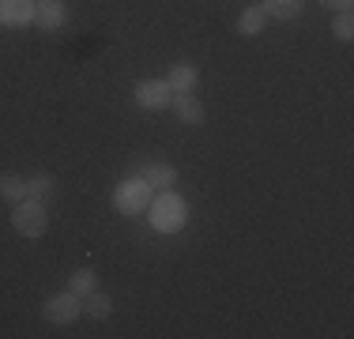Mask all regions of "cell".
<instances>
[{"label": "cell", "mask_w": 354, "mask_h": 339, "mask_svg": "<svg viewBox=\"0 0 354 339\" xmlns=\"http://www.w3.org/2000/svg\"><path fill=\"white\" fill-rule=\"evenodd\" d=\"M147 215H151V230L155 234H181L185 226H189V200L177 189L155 192Z\"/></svg>", "instance_id": "obj_1"}, {"label": "cell", "mask_w": 354, "mask_h": 339, "mask_svg": "<svg viewBox=\"0 0 354 339\" xmlns=\"http://www.w3.org/2000/svg\"><path fill=\"white\" fill-rule=\"evenodd\" d=\"M151 185L143 181L140 174H129V177H121L117 181V189H113V208L121 211V215H143V211L151 208Z\"/></svg>", "instance_id": "obj_2"}, {"label": "cell", "mask_w": 354, "mask_h": 339, "mask_svg": "<svg viewBox=\"0 0 354 339\" xmlns=\"http://www.w3.org/2000/svg\"><path fill=\"white\" fill-rule=\"evenodd\" d=\"M12 226H15V234L19 237H27V241H38L41 234L49 230V211H46V203H38V200H19V203H12Z\"/></svg>", "instance_id": "obj_3"}, {"label": "cell", "mask_w": 354, "mask_h": 339, "mask_svg": "<svg viewBox=\"0 0 354 339\" xmlns=\"http://www.w3.org/2000/svg\"><path fill=\"white\" fill-rule=\"evenodd\" d=\"M41 317L49 320L53 328H68L83 317V298H75L72 291H57L41 302Z\"/></svg>", "instance_id": "obj_4"}, {"label": "cell", "mask_w": 354, "mask_h": 339, "mask_svg": "<svg viewBox=\"0 0 354 339\" xmlns=\"http://www.w3.org/2000/svg\"><path fill=\"white\" fill-rule=\"evenodd\" d=\"M170 83L162 80V75H151V80H140L136 87H132V102H136L140 109H147V113H158V109H170Z\"/></svg>", "instance_id": "obj_5"}, {"label": "cell", "mask_w": 354, "mask_h": 339, "mask_svg": "<svg viewBox=\"0 0 354 339\" xmlns=\"http://www.w3.org/2000/svg\"><path fill=\"white\" fill-rule=\"evenodd\" d=\"M136 174L143 181L151 185V192H166V189H177V181H181V174H177L174 163H166V158H151V163H143Z\"/></svg>", "instance_id": "obj_6"}, {"label": "cell", "mask_w": 354, "mask_h": 339, "mask_svg": "<svg viewBox=\"0 0 354 339\" xmlns=\"http://www.w3.org/2000/svg\"><path fill=\"white\" fill-rule=\"evenodd\" d=\"M170 109L181 125H204V117H207V106L196 98V91H177L170 98Z\"/></svg>", "instance_id": "obj_7"}, {"label": "cell", "mask_w": 354, "mask_h": 339, "mask_svg": "<svg viewBox=\"0 0 354 339\" xmlns=\"http://www.w3.org/2000/svg\"><path fill=\"white\" fill-rule=\"evenodd\" d=\"M68 23V0H35V27L61 30Z\"/></svg>", "instance_id": "obj_8"}, {"label": "cell", "mask_w": 354, "mask_h": 339, "mask_svg": "<svg viewBox=\"0 0 354 339\" xmlns=\"http://www.w3.org/2000/svg\"><path fill=\"white\" fill-rule=\"evenodd\" d=\"M35 23V0H0V27L19 30Z\"/></svg>", "instance_id": "obj_9"}, {"label": "cell", "mask_w": 354, "mask_h": 339, "mask_svg": "<svg viewBox=\"0 0 354 339\" xmlns=\"http://www.w3.org/2000/svg\"><path fill=\"white\" fill-rule=\"evenodd\" d=\"M162 80L170 83L174 95H177V91H196V83H200V68L192 64V61H174V64H170V72H166Z\"/></svg>", "instance_id": "obj_10"}, {"label": "cell", "mask_w": 354, "mask_h": 339, "mask_svg": "<svg viewBox=\"0 0 354 339\" xmlns=\"http://www.w3.org/2000/svg\"><path fill=\"white\" fill-rule=\"evenodd\" d=\"M27 196L49 208V200L57 196V177L49 174V170H38V174H30V177H27Z\"/></svg>", "instance_id": "obj_11"}, {"label": "cell", "mask_w": 354, "mask_h": 339, "mask_svg": "<svg viewBox=\"0 0 354 339\" xmlns=\"http://www.w3.org/2000/svg\"><path fill=\"white\" fill-rule=\"evenodd\" d=\"M268 30V12L260 4H249V8H241V15H238V34H245V38H260V34Z\"/></svg>", "instance_id": "obj_12"}, {"label": "cell", "mask_w": 354, "mask_h": 339, "mask_svg": "<svg viewBox=\"0 0 354 339\" xmlns=\"http://www.w3.org/2000/svg\"><path fill=\"white\" fill-rule=\"evenodd\" d=\"M260 8L268 12V19L279 23H294L301 15V0H260Z\"/></svg>", "instance_id": "obj_13"}, {"label": "cell", "mask_w": 354, "mask_h": 339, "mask_svg": "<svg viewBox=\"0 0 354 339\" xmlns=\"http://www.w3.org/2000/svg\"><path fill=\"white\" fill-rule=\"evenodd\" d=\"M83 313H87L91 320H109L113 317V298L102 291H91L87 298H83Z\"/></svg>", "instance_id": "obj_14"}, {"label": "cell", "mask_w": 354, "mask_h": 339, "mask_svg": "<svg viewBox=\"0 0 354 339\" xmlns=\"http://www.w3.org/2000/svg\"><path fill=\"white\" fill-rule=\"evenodd\" d=\"M68 291L75 298H87L91 291H98V271L95 268H75L68 275Z\"/></svg>", "instance_id": "obj_15"}, {"label": "cell", "mask_w": 354, "mask_h": 339, "mask_svg": "<svg viewBox=\"0 0 354 339\" xmlns=\"http://www.w3.org/2000/svg\"><path fill=\"white\" fill-rule=\"evenodd\" d=\"M0 196H4L8 203L27 200V177L23 174H0Z\"/></svg>", "instance_id": "obj_16"}, {"label": "cell", "mask_w": 354, "mask_h": 339, "mask_svg": "<svg viewBox=\"0 0 354 339\" xmlns=\"http://www.w3.org/2000/svg\"><path fill=\"white\" fill-rule=\"evenodd\" d=\"M332 34H335L339 42H351V38H354V8H347V12H335Z\"/></svg>", "instance_id": "obj_17"}, {"label": "cell", "mask_w": 354, "mask_h": 339, "mask_svg": "<svg viewBox=\"0 0 354 339\" xmlns=\"http://www.w3.org/2000/svg\"><path fill=\"white\" fill-rule=\"evenodd\" d=\"M317 4L328 12H347V8H354V0H317Z\"/></svg>", "instance_id": "obj_18"}]
</instances>
